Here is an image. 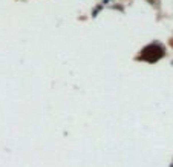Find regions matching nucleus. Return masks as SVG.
<instances>
[{
  "label": "nucleus",
  "instance_id": "nucleus-1",
  "mask_svg": "<svg viewBox=\"0 0 173 167\" xmlns=\"http://www.w3.org/2000/svg\"><path fill=\"white\" fill-rule=\"evenodd\" d=\"M164 55V49L159 45H150L147 48H144L143 54H141V58L147 60L150 63H155L156 60H159Z\"/></svg>",
  "mask_w": 173,
  "mask_h": 167
},
{
  "label": "nucleus",
  "instance_id": "nucleus-2",
  "mask_svg": "<svg viewBox=\"0 0 173 167\" xmlns=\"http://www.w3.org/2000/svg\"><path fill=\"white\" fill-rule=\"evenodd\" d=\"M170 46H173V40H170Z\"/></svg>",
  "mask_w": 173,
  "mask_h": 167
}]
</instances>
